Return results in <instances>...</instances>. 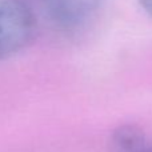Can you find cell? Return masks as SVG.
Segmentation results:
<instances>
[{"label": "cell", "mask_w": 152, "mask_h": 152, "mask_svg": "<svg viewBox=\"0 0 152 152\" xmlns=\"http://www.w3.org/2000/svg\"><path fill=\"white\" fill-rule=\"evenodd\" d=\"M142 7L150 16H152V0H139Z\"/></svg>", "instance_id": "4"}, {"label": "cell", "mask_w": 152, "mask_h": 152, "mask_svg": "<svg viewBox=\"0 0 152 152\" xmlns=\"http://www.w3.org/2000/svg\"><path fill=\"white\" fill-rule=\"evenodd\" d=\"M103 0H42L44 13L58 28L74 31L88 23Z\"/></svg>", "instance_id": "2"}, {"label": "cell", "mask_w": 152, "mask_h": 152, "mask_svg": "<svg viewBox=\"0 0 152 152\" xmlns=\"http://www.w3.org/2000/svg\"><path fill=\"white\" fill-rule=\"evenodd\" d=\"M144 152H152V140H148L147 145H145Z\"/></svg>", "instance_id": "5"}, {"label": "cell", "mask_w": 152, "mask_h": 152, "mask_svg": "<svg viewBox=\"0 0 152 152\" xmlns=\"http://www.w3.org/2000/svg\"><path fill=\"white\" fill-rule=\"evenodd\" d=\"M36 35V18L23 0H0V59L23 51Z\"/></svg>", "instance_id": "1"}, {"label": "cell", "mask_w": 152, "mask_h": 152, "mask_svg": "<svg viewBox=\"0 0 152 152\" xmlns=\"http://www.w3.org/2000/svg\"><path fill=\"white\" fill-rule=\"evenodd\" d=\"M147 143L143 128L136 124H123L111 135L110 152H144Z\"/></svg>", "instance_id": "3"}]
</instances>
